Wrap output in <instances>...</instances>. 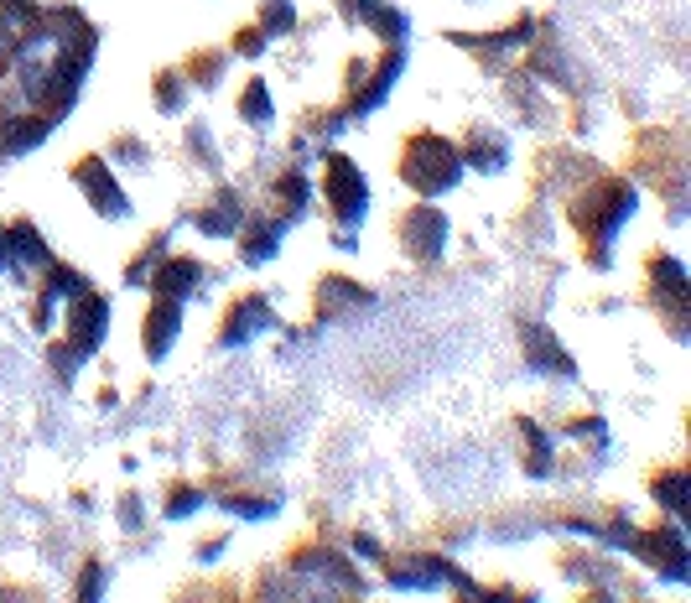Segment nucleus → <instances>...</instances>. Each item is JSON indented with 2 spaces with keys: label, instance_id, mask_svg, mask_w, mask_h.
<instances>
[{
  "label": "nucleus",
  "instance_id": "nucleus-16",
  "mask_svg": "<svg viewBox=\"0 0 691 603\" xmlns=\"http://www.w3.org/2000/svg\"><path fill=\"white\" fill-rule=\"evenodd\" d=\"M281 234H286V224H255L245 234V260H250V266H265V260L281 250Z\"/></svg>",
  "mask_w": 691,
  "mask_h": 603
},
{
  "label": "nucleus",
  "instance_id": "nucleus-10",
  "mask_svg": "<svg viewBox=\"0 0 691 603\" xmlns=\"http://www.w3.org/2000/svg\"><path fill=\"white\" fill-rule=\"evenodd\" d=\"M525 359H530V370H551V375H577V364L567 349H556V338L546 328L530 323L525 328Z\"/></svg>",
  "mask_w": 691,
  "mask_h": 603
},
{
  "label": "nucleus",
  "instance_id": "nucleus-9",
  "mask_svg": "<svg viewBox=\"0 0 691 603\" xmlns=\"http://www.w3.org/2000/svg\"><path fill=\"white\" fill-rule=\"evenodd\" d=\"M224 349H239V344H250L255 333H265L276 318H271V302L265 297H245V302H234L229 307V318H224Z\"/></svg>",
  "mask_w": 691,
  "mask_h": 603
},
{
  "label": "nucleus",
  "instance_id": "nucleus-26",
  "mask_svg": "<svg viewBox=\"0 0 691 603\" xmlns=\"http://www.w3.org/2000/svg\"><path fill=\"white\" fill-rule=\"evenodd\" d=\"M162 110H167V115H177V110H182V78H177V73H167V78H162Z\"/></svg>",
  "mask_w": 691,
  "mask_h": 603
},
{
  "label": "nucleus",
  "instance_id": "nucleus-6",
  "mask_svg": "<svg viewBox=\"0 0 691 603\" xmlns=\"http://www.w3.org/2000/svg\"><path fill=\"white\" fill-rule=\"evenodd\" d=\"M634 208H640V198H634V188L629 182H598V219L588 224V234L598 245H614V234L624 229V219L634 214Z\"/></svg>",
  "mask_w": 691,
  "mask_h": 603
},
{
  "label": "nucleus",
  "instance_id": "nucleus-29",
  "mask_svg": "<svg viewBox=\"0 0 691 603\" xmlns=\"http://www.w3.org/2000/svg\"><path fill=\"white\" fill-rule=\"evenodd\" d=\"M354 552H359V557H380V541H369V536H359V541H354Z\"/></svg>",
  "mask_w": 691,
  "mask_h": 603
},
{
  "label": "nucleus",
  "instance_id": "nucleus-12",
  "mask_svg": "<svg viewBox=\"0 0 691 603\" xmlns=\"http://www.w3.org/2000/svg\"><path fill=\"white\" fill-rule=\"evenodd\" d=\"M11 240V266H32V271H52V250L42 245V234L32 224H11L6 229Z\"/></svg>",
  "mask_w": 691,
  "mask_h": 603
},
{
  "label": "nucleus",
  "instance_id": "nucleus-28",
  "mask_svg": "<svg viewBox=\"0 0 691 603\" xmlns=\"http://www.w3.org/2000/svg\"><path fill=\"white\" fill-rule=\"evenodd\" d=\"M260 47H265V37H255V32L239 37V52H245V58H260Z\"/></svg>",
  "mask_w": 691,
  "mask_h": 603
},
{
  "label": "nucleus",
  "instance_id": "nucleus-20",
  "mask_svg": "<svg viewBox=\"0 0 691 603\" xmlns=\"http://www.w3.org/2000/svg\"><path fill=\"white\" fill-rule=\"evenodd\" d=\"M655 500L671 510V520H686V474H660L655 479Z\"/></svg>",
  "mask_w": 691,
  "mask_h": 603
},
{
  "label": "nucleus",
  "instance_id": "nucleus-5",
  "mask_svg": "<svg viewBox=\"0 0 691 603\" xmlns=\"http://www.w3.org/2000/svg\"><path fill=\"white\" fill-rule=\"evenodd\" d=\"M634 557H645L655 562L666 578H686V567H691V552H686V531H681V520H671V526H660L650 536L634 541Z\"/></svg>",
  "mask_w": 691,
  "mask_h": 603
},
{
  "label": "nucleus",
  "instance_id": "nucleus-25",
  "mask_svg": "<svg viewBox=\"0 0 691 603\" xmlns=\"http://www.w3.org/2000/svg\"><path fill=\"white\" fill-rule=\"evenodd\" d=\"M281 193L291 198V208H302V203H307V193H312V182H307L302 172H291V177H281Z\"/></svg>",
  "mask_w": 691,
  "mask_h": 603
},
{
  "label": "nucleus",
  "instance_id": "nucleus-8",
  "mask_svg": "<svg viewBox=\"0 0 691 603\" xmlns=\"http://www.w3.org/2000/svg\"><path fill=\"white\" fill-rule=\"evenodd\" d=\"M177 333H182V302L177 297H162L151 312H146V333H141V344L151 359H167V349L177 344Z\"/></svg>",
  "mask_w": 691,
  "mask_h": 603
},
{
  "label": "nucleus",
  "instance_id": "nucleus-11",
  "mask_svg": "<svg viewBox=\"0 0 691 603\" xmlns=\"http://www.w3.org/2000/svg\"><path fill=\"white\" fill-rule=\"evenodd\" d=\"M198 281H203V266H198V260H167V266L151 271L146 286H156L162 297H177V302H182V297L198 292Z\"/></svg>",
  "mask_w": 691,
  "mask_h": 603
},
{
  "label": "nucleus",
  "instance_id": "nucleus-3",
  "mask_svg": "<svg viewBox=\"0 0 691 603\" xmlns=\"http://www.w3.org/2000/svg\"><path fill=\"white\" fill-rule=\"evenodd\" d=\"M447 214L437 203H411L406 214H401V245L416 255V260H442L447 250Z\"/></svg>",
  "mask_w": 691,
  "mask_h": 603
},
{
  "label": "nucleus",
  "instance_id": "nucleus-22",
  "mask_svg": "<svg viewBox=\"0 0 691 603\" xmlns=\"http://www.w3.org/2000/svg\"><path fill=\"white\" fill-rule=\"evenodd\" d=\"M297 26V6L291 0H265V37H286Z\"/></svg>",
  "mask_w": 691,
  "mask_h": 603
},
{
  "label": "nucleus",
  "instance_id": "nucleus-2",
  "mask_svg": "<svg viewBox=\"0 0 691 603\" xmlns=\"http://www.w3.org/2000/svg\"><path fill=\"white\" fill-rule=\"evenodd\" d=\"M323 193L333 203V214L343 229H359L364 214H369V182L359 177V167L349 162L343 151H328V162H323Z\"/></svg>",
  "mask_w": 691,
  "mask_h": 603
},
{
  "label": "nucleus",
  "instance_id": "nucleus-21",
  "mask_svg": "<svg viewBox=\"0 0 691 603\" xmlns=\"http://www.w3.org/2000/svg\"><path fill=\"white\" fill-rule=\"evenodd\" d=\"M525 437H530V463H525V468H530L536 479H546L551 463H556V458H551V437H546L536 422H525Z\"/></svg>",
  "mask_w": 691,
  "mask_h": 603
},
{
  "label": "nucleus",
  "instance_id": "nucleus-24",
  "mask_svg": "<svg viewBox=\"0 0 691 603\" xmlns=\"http://www.w3.org/2000/svg\"><path fill=\"white\" fill-rule=\"evenodd\" d=\"M193 510H203V494L198 489H177L172 500H167V520H182V515H193Z\"/></svg>",
  "mask_w": 691,
  "mask_h": 603
},
{
  "label": "nucleus",
  "instance_id": "nucleus-7",
  "mask_svg": "<svg viewBox=\"0 0 691 603\" xmlns=\"http://www.w3.org/2000/svg\"><path fill=\"white\" fill-rule=\"evenodd\" d=\"M78 188L89 193V203H94V214H104V219H125L130 214V203H125V193H120V182L110 177V162H99V156H89V162H78Z\"/></svg>",
  "mask_w": 691,
  "mask_h": 603
},
{
  "label": "nucleus",
  "instance_id": "nucleus-27",
  "mask_svg": "<svg viewBox=\"0 0 691 603\" xmlns=\"http://www.w3.org/2000/svg\"><path fill=\"white\" fill-rule=\"evenodd\" d=\"M104 588V567H89V578H84V598H94Z\"/></svg>",
  "mask_w": 691,
  "mask_h": 603
},
{
  "label": "nucleus",
  "instance_id": "nucleus-1",
  "mask_svg": "<svg viewBox=\"0 0 691 603\" xmlns=\"http://www.w3.org/2000/svg\"><path fill=\"white\" fill-rule=\"evenodd\" d=\"M458 177H463V156H458L453 141H442V136H411V146L401 156V182H406L411 193L442 198V193L458 188Z\"/></svg>",
  "mask_w": 691,
  "mask_h": 603
},
{
  "label": "nucleus",
  "instance_id": "nucleus-15",
  "mask_svg": "<svg viewBox=\"0 0 691 603\" xmlns=\"http://www.w3.org/2000/svg\"><path fill=\"white\" fill-rule=\"evenodd\" d=\"M401 68H406V52H390V58L380 63V78L369 84V94H359V99H354V115H369L375 104H385V94H390L395 78H401Z\"/></svg>",
  "mask_w": 691,
  "mask_h": 603
},
{
  "label": "nucleus",
  "instance_id": "nucleus-18",
  "mask_svg": "<svg viewBox=\"0 0 691 603\" xmlns=\"http://www.w3.org/2000/svg\"><path fill=\"white\" fill-rule=\"evenodd\" d=\"M504 156H510V146H504L494 130H489V136L478 130L473 146H468V162H473V167H484V172H499V167H504Z\"/></svg>",
  "mask_w": 691,
  "mask_h": 603
},
{
  "label": "nucleus",
  "instance_id": "nucleus-14",
  "mask_svg": "<svg viewBox=\"0 0 691 603\" xmlns=\"http://www.w3.org/2000/svg\"><path fill=\"white\" fill-rule=\"evenodd\" d=\"M650 276H655V292L666 297V302L676 307V318H681V302H686V271H681V260L660 255L655 266H650Z\"/></svg>",
  "mask_w": 691,
  "mask_h": 603
},
{
  "label": "nucleus",
  "instance_id": "nucleus-17",
  "mask_svg": "<svg viewBox=\"0 0 691 603\" xmlns=\"http://www.w3.org/2000/svg\"><path fill=\"white\" fill-rule=\"evenodd\" d=\"M369 292H359V286H349V276H328L323 281V318H333L338 307H364Z\"/></svg>",
  "mask_w": 691,
  "mask_h": 603
},
{
  "label": "nucleus",
  "instance_id": "nucleus-19",
  "mask_svg": "<svg viewBox=\"0 0 691 603\" xmlns=\"http://www.w3.org/2000/svg\"><path fill=\"white\" fill-rule=\"evenodd\" d=\"M239 115H245L250 125H265L276 110H271V89H265V78H250V89H245V99H239Z\"/></svg>",
  "mask_w": 691,
  "mask_h": 603
},
{
  "label": "nucleus",
  "instance_id": "nucleus-13",
  "mask_svg": "<svg viewBox=\"0 0 691 603\" xmlns=\"http://www.w3.org/2000/svg\"><path fill=\"white\" fill-rule=\"evenodd\" d=\"M239 219H245V214H239V198H234V193H219V203L203 208L193 224H198L203 234H214V240H229V234L239 229Z\"/></svg>",
  "mask_w": 691,
  "mask_h": 603
},
{
  "label": "nucleus",
  "instance_id": "nucleus-23",
  "mask_svg": "<svg viewBox=\"0 0 691 603\" xmlns=\"http://www.w3.org/2000/svg\"><path fill=\"white\" fill-rule=\"evenodd\" d=\"M224 510L234 515H245V520H265V515H276V500H239V494H229Z\"/></svg>",
  "mask_w": 691,
  "mask_h": 603
},
{
  "label": "nucleus",
  "instance_id": "nucleus-4",
  "mask_svg": "<svg viewBox=\"0 0 691 603\" xmlns=\"http://www.w3.org/2000/svg\"><path fill=\"white\" fill-rule=\"evenodd\" d=\"M104 333H110V302H104L99 292H73L68 297V338L78 354H94L104 344Z\"/></svg>",
  "mask_w": 691,
  "mask_h": 603
},
{
  "label": "nucleus",
  "instance_id": "nucleus-30",
  "mask_svg": "<svg viewBox=\"0 0 691 603\" xmlns=\"http://www.w3.org/2000/svg\"><path fill=\"white\" fill-rule=\"evenodd\" d=\"M0 271H11V240H6V229H0Z\"/></svg>",
  "mask_w": 691,
  "mask_h": 603
}]
</instances>
